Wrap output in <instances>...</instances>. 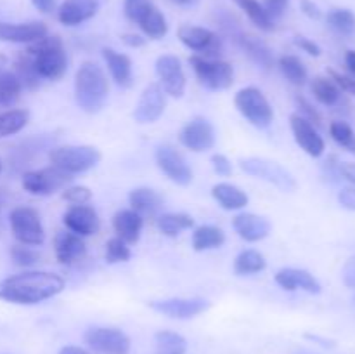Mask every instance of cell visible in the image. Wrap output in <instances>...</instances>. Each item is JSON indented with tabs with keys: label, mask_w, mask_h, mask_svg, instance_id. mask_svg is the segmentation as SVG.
Segmentation results:
<instances>
[{
	"label": "cell",
	"mask_w": 355,
	"mask_h": 354,
	"mask_svg": "<svg viewBox=\"0 0 355 354\" xmlns=\"http://www.w3.org/2000/svg\"><path fill=\"white\" fill-rule=\"evenodd\" d=\"M153 6H155V3H153V0H125L123 14L128 21H132V23H137V21L141 19L142 14H144L146 10Z\"/></svg>",
	"instance_id": "44"
},
{
	"label": "cell",
	"mask_w": 355,
	"mask_h": 354,
	"mask_svg": "<svg viewBox=\"0 0 355 354\" xmlns=\"http://www.w3.org/2000/svg\"><path fill=\"white\" fill-rule=\"evenodd\" d=\"M49 35L47 24L42 21H26V23H6L0 21V42L10 44H33Z\"/></svg>",
	"instance_id": "19"
},
{
	"label": "cell",
	"mask_w": 355,
	"mask_h": 354,
	"mask_svg": "<svg viewBox=\"0 0 355 354\" xmlns=\"http://www.w3.org/2000/svg\"><path fill=\"white\" fill-rule=\"evenodd\" d=\"M139 28H141L142 33L146 35L151 40H162L166 33H168V23H166V17L162 10L156 6L149 7L144 14L141 16V19L137 21Z\"/></svg>",
	"instance_id": "29"
},
{
	"label": "cell",
	"mask_w": 355,
	"mask_h": 354,
	"mask_svg": "<svg viewBox=\"0 0 355 354\" xmlns=\"http://www.w3.org/2000/svg\"><path fill=\"white\" fill-rule=\"evenodd\" d=\"M239 167L248 176L267 180V183L274 184V186L279 187L284 193H293L297 189V179L293 177V174L284 169L281 163L272 162V160L248 156V158L239 160Z\"/></svg>",
	"instance_id": "6"
},
{
	"label": "cell",
	"mask_w": 355,
	"mask_h": 354,
	"mask_svg": "<svg viewBox=\"0 0 355 354\" xmlns=\"http://www.w3.org/2000/svg\"><path fill=\"white\" fill-rule=\"evenodd\" d=\"M340 174H342L343 179H347L355 186V163L342 162V165H340Z\"/></svg>",
	"instance_id": "56"
},
{
	"label": "cell",
	"mask_w": 355,
	"mask_h": 354,
	"mask_svg": "<svg viewBox=\"0 0 355 354\" xmlns=\"http://www.w3.org/2000/svg\"><path fill=\"white\" fill-rule=\"evenodd\" d=\"M234 104L239 113L252 125L259 128L270 127L274 120V110L266 94L257 87H245L234 96Z\"/></svg>",
	"instance_id": "7"
},
{
	"label": "cell",
	"mask_w": 355,
	"mask_h": 354,
	"mask_svg": "<svg viewBox=\"0 0 355 354\" xmlns=\"http://www.w3.org/2000/svg\"><path fill=\"white\" fill-rule=\"evenodd\" d=\"M288 3H290V0H266L263 9H266L267 16L276 23V19H279V17L286 12Z\"/></svg>",
	"instance_id": "49"
},
{
	"label": "cell",
	"mask_w": 355,
	"mask_h": 354,
	"mask_svg": "<svg viewBox=\"0 0 355 354\" xmlns=\"http://www.w3.org/2000/svg\"><path fill=\"white\" fill-rule=\"evenodd\" d=\"M300 9L302 12L307 17H311V19H321L322 17V10L319 9L318 3L312 2V0H300Z\"/></svg>",
	"instance_id": "53"
},
{
	"label": "cell",
	"mask_w": 355,
	"mask_h": 354,
	"mask_svg": "<svg viewBox=\"0 0 355 354\" xmlns=\"http://www.w3.org/2000/svg\"><path fill=\"white\" fill-rule=\"evenodd\" d=\"M354 302H355V298H354Z\"/></svg>",
	"instance_id": "64"
},
{
	"label": "cell",
	"mask_w": 355,
	"mask_h": 354,
	"mask_svg": "<svg viewBox=\"0 0 355 354\" xmlns=\"http://www.w3.org/2000/svg\"><path fill=\"white\" fill-rule=\"evenodd\" d=\"M345 66L352 75H355V51L345 52Z\"/></svg>",
	"instance_id": "58"
},
{
	"label": "cell",
	"mask_w": 355,
	"mask_h": 354,
	"mask_svg": "<svg viewBox=\"0 0 355 354\" xmlns=\"http://www.w3.org/2000/svg\"><path fill=\"white\" fill-rule=\"evenodd\" d=\"M307 339L314 340V342H318L319 346L322 347H328V349H331V347L336 346L335 340H329V339H324V337H319V335H307Z\"/></svg>",
	"instance_id": "57"
},
{
	"label": "cell",
	"mask_w": 355,
	"mask_h": 354,
	"mask_svg": "<svg viewBox=\"0 0 355 354\" xmlns=\"http://www.w3.org/2000/svg\"><path fill=\"white\" fill-rule=\"evenodd\" d=\"M170 2L175 3V6H194L198 0H170Z\"/></svg>",
	"instance_id": "61"
},
{
	"label": "cell",
	"mask_w": 355,
	"mask_h": 354,
	"mask_svg": "<svg viewBox=\"0 0 355 354\" xmlns=\"http://www.w3.org/2000/svg\"><path fill=\"white\" fill-rule=\"evenodd\" d=\"M329 134H331L333 141H335L336 144L342 146L343 149H347V151L355 155V130L347 124V121H331V125H329Z\"/></svg>",
	"instance_id": "41"
},
{
	"label": "cell",
	"mask_w": 355,
	"mask_h": 354,
	"mask_svg": "<svg viewBox=\"0 0 355 354\" xmlns=\"http://www.w3.org/2000/svg\"><path fill=\"white\" fill-rule=\"evenodd\" d=\"M234 40L236 44H238V47L241 49V51L245 52V54L248 56L255 65L262 66V68L266 69L272 68L276 59H274L272 51H270V47L266 44V42L260 40V38L255 37V35L243 33V31H239V33L236 35Z\"/></svg>",
	"instance_id": "25"
},
{
	"label": "cell",
	"mask_w": 355,
	"mask_h": 354,
	"mask_svg": "<svg viewBox=\"0 0 355 354\" xmlns=\"http://www.w3.org/2000/svg\"><path fill=\"white\" fill-rule=\"evenodd\" d=\"M0 174H2V162H0Z\"/></svg>",
	"instance_id": "63"
},
{
	"label": "cell",
	"mask_w": 355,
	"mask_h": 354,
	"mask_svg": "<svg viewBox=\"0 0 355 354\" xmlns=\"http://www.w3.org/2000/svg\"><path fill=\"white\" fill-rule=\"evenodd\" d=\"M71 174L51 165L45 167V169L24 172L21 184H23V189L28 191L30 194H35V196H49V194H54L58 191H62L64 187H68V184H71Z\"/></svg>",
	"instance_id": "9"
},
{
	"label": "cell",
	"mask_w": 355,
	"mask_h": 354,
	"mask_svg": "<svg viewBox=\"0 0 355 354\" xmlns=\"http://www.w3.org/2000/svg\"><path fill=\"white\" fill-rule=\"evenodd\" d=\"M62 198L71 205H87L92 200V191L87 186H68L62 189Z\"/></svg>",
	"instance_id": "45"
},
{
	"label": "cell",
	"mask_w": 355,
	"mask_h": 354,
	"mask_svg": "<svg viewBox=\"0 0 355 354\" xmlns=\"http://www.w3.org/2000/svg\"><path fill=\"white\" fill-rule=\"evenodd\" d=\"M54 252L59 264L73 266L80 262L87 253V245L82 236L71 231H58L54 236Z\"/></svg>",
	"instance_id": "21"
},
{
	"label": "cell",
	"mask_w": 355,
	"mask_h": 354,
	"mask_svg": "<svg viewBox=\"0 0 355 354\" xmlns=\"http://www.w3.org/2000/svg\"><path fill=\"white\" fill-rule=\"evenodd\" d=\"M6 201H7L6 193H2V191H0V229H2V210H3V205H6Z\"/></svg>",
	"instance_id": "60"
},
{
	"label": "cell",
	"mask_w": 355,
	"mask_h": 354,
	"mask_svg": "<svg viewBox=\"0 0 355 354\" xmlns=\"http://www.w3.org/2000/svg\"><path fill=\"white\" fill-rule=\"evenodd\" d=\"M338 203L347 210L355 212V186H347L340 189Z\"/></svg>",
	"instance_id": "51"
},
{
	"label": "cell",
	"mask_w": 355,
	"mask_h": 354,
	"mask_svg": "<svg viewBox=\"0 0 355 354\" xmlns=\"http://www.w3.org/2000/svg\"><path fill=\"white\" fill-rule=\"evenodd\" d=\"M234 3L262 31H272L276 28V23L267 16L266 9H263V3H260L259 0H234Z\"/></svg>",
	"instance_id": "35"
},
{
	"label": "cell",
	"mask_w": 355,
	"mask_h": 354,
	"mask_svg": "<svg viewBox=\"0 0 355 354\" xmlns=\"http://www.w3.org/2000/svg\"><path fill=\"white\" fill-rule=\"evenodd\" d=\"M101 155L96 146L89 144H66L52 148L49 153V160L54 167L64 170L68 174H82L92 170L99 165Z\"/></svg>",
	"instance_id": "4"
},
{
	"label": "cell",
	"mask_w": 355,
	"mask_h": 354,
	"mask_svg": "<svg viewBox=\"0 0 355 354\" xmlns=\"http://www.w3.org/2000/svg\"><path fill=\"white\" fill-rule=\"evenodd\" d=\"M267 267V260L263 257V253H260L259 250H243L238 253V257L234 259V273L238 276H250V274L262 273Z\"/></svg>",
	"instance_id": "33"
},
{
	"label": "cell",
	"mask_w": 355,
	"mask_h": 354,
	"mask_svg": "<svg viewBox=\"0 0 355 354\" xmlns=\"http://www.w3.org/2000/svg\"><path fill=\"white\" fill-rule=\"evenodd\" d=\"M149 307L172 319H193L211 307V302L203 297H172L151 301Z\"/></svg>",
	"instance_id": "12"
},
{
	"label": "cell",
	"mask_w": 355,
	"mask_h": 354,
	"mask_svg": "<svg viewBox=\"0 0 355 354\" xmlns=\"http://www.w3.org/2000/svg\"><path fill=\"white\" fill-rule=\"evenodd\" d=\"M276 283L279 285L283 290L295 292V290H304L309 294H321L322 287L318 281V278L312 273L305 269H298V267H283L276 273L274 276Z\"/></svg>",
	"instance_id": "23"
},
{
	"label": "cell",
	"mask_w": 355,
	"mask_h": 354,
	"mask_svg": "<svg viewBox=\"0 0 355 354\" xmlns=\"http://www.w3.org/2000/svg\"><path fill=\"white\" fill-rule=\"evenodd\" d=\"M311 92L324 106H335L342 96V90L338 89V85L329 76L322 75L314 76L311 80Z\"/></svg>",
	"instance_id": "34"
},
{
	"label": "cell",
	"mask_w": 355,
	"mask_h": 354,
	"mask_svg": "<svg viewBox=\"0 0 355 354\" xmlns=\"http://www.w3.org/2000/svg\"><path fill=\"white\" fill-rule=\"evenodd\" d=\"M225 243V233L217 226H198L193 231V248L196 252L220 248Z\"/></svg>",
	"instance_id": "30"
},
{
	"label": "cell",
	"mask_w": 355,
	"mask_h": 354,
	"mask_svg": "<svg viewBox=\"0 0 355 354\" xmlns=\"http://www.w3.org/2000/svg\"><path fill=\"white\" fill-rule=\"evenodd\" d=\"M83 340L97 354H128L132 347L130 337L113 326H92L85 332Z\"/></svg>",
	"instance_id": "10"
},
{
	"label": "cell",
	"mask_w": 355,
	"mask_h": 354,
	"mask_svg": "<svg viewBox=\"0 0 355 354\" xmlns=\"http://www.w3.org/2000/svg\"><path fill=\"white\" fill-rule=\"evenodd\" d=\"M342 280L347 288L355 290V255L350 257L342 269Z\"/></svg>",
	"instance_id": "52"
},
{
	"label": "cell",
	"mask_w": 355,
	"mask_h": 354,
	"mask_svg": "<svg viewBox=\"0 0 355 354\" xmlns=\"http://www.w3.org/2000/svg\"><path fill=\"white\" fill-rule=\"evenodd\" d=\"M103 58L106 61L107 69H110L111 78L114 83L123 89H128L134 83V73H132V59L123 52H118L111 47L103 49Z\"/></svg>",
	"instance_id": "26"
},
{
	"label": "cell",
	"mask_w": 355,
	"mask_h": 354,
	"mask_svg": "<svg viewBox=\"0 0 355 354\" xmlns=\"http://www.w3.org/2000/svg\"><path fill=\"white\" fill-rule=\"evenodd\" d=\"M35 9L42 14H51L55 10V6H58V0H31Z\"/></svg>",
	"instance_id": "55"
},
{
	"label": "cell",
	"mask_w": 355,
	"mask_h": 354,
	"mask_svg": "<svg viewBox=\"0 0 355 354\" xmlns=\"http://www.w3.org/2000/svg\"><path fill=\"white\" fill-rule=\"evenodd\" d=\"M30 121L28 110H9L0 113V139L23 130Z\"/></svg>",
	"instance_id": "37"
},
{
	"label": "cell",
	"mask_w": 355,
	"mask_h": 354,
	"mask_svg": "<svg viewBox=\"0 0 355 354\" xmlns=\"http://www.w3.org/2000/svg\"><path fill=\"white\" fill-rule=\"evenodd\" d=\"M120 38L121 42L130 49H141L146 45V38L139 33H123Z\"/></svg>",
	"instance_id": "54"
},
{
	"label": "cell",
	"mask_w": 355,
	"mask_h": 354,
	"mask_svg": "<svg viewBox=\"0 0 355 354\" xmlns=\"http://www.w3.org/2000/svg\"><path fill=\"white\" fill-rule=\"evenodd\" d=\"M156 75L159 78V87L165 94L172 97H182L186 92L187 78L182 62L177 56L163 54L156 59Z\"/></svg>",
	"instance_id": "14"
},
{
	"label": "cell",
	"mask_w": 355,
	"mask_h": 354,
	"mask_svg": "<svg viewBox=\"0 0 355 354\" xmlns=\"http://www.w3.org/2000/svg\"><path fill=\"white\" fill-rule=\"evenodd\" d=\"M14 73L19 78V82L23 83V89L26 87V89L35 90L40 85V75L35 69L33 58L26 51L17 56L16 62H14Z\"/></svg>",
	"instance_id": "36"
},
{
	"label": "cell",
	"mask_w": 355,
	"mask_h": 354,
	"mask_svg": "<svg viewBox=\"0 0 355 354\" xmlns=\"http://www.w3.org/2000/svg\"><path fill=\"white\" fill-rule=\"evenodd\" d=\"M166 108L165 90L159 87V83H149L142 90L137 104H135L134 118L137 124H153L163 115Z\"/></svg>",
	"instance_id": "16"
},
{
	"label": "cell",
	"mask_w": 355,
	"mask_h": 354,
	"mask_svg": "<svg viewBox=\"0 0 355 354\" xmlns=\"http://www.w3.org/2000/svg\"><path fill=\"white\" fill-rule=\"evenodd\" d=\"M59 354H90L89 351H85L83 347L78 346H66L59 351Z\"/></svg>",
	"instance_id": "59"
},
{
	"label": "cell",
	"mask_w": 355,
	"mask_h": 354,
	"mask_svg": "<svg viewBox=\"0 0 355 354\" xmlns=\"http://www.w3.org/2000/svg\"><path fill=\"white\" fill-rule=\"evenodd\" d=\"M328 75L329 78L333 80V82L338 85V89L342 90V92H347L350 94V96H355V78L350 75H345V73L342 71H336V69L329 68L328 69Z\"/></svg>",
	"instance_id": "47"
},
{
	"label": "cell",
	"mask_w": 355,
	"mask_h": 354,
	"mask_svg": "<svg viewBox=\"0 0 355 354\" xmlns=\"http://www.w3.org/2000/svg\"><path fill=\"white\" fill-rule=\"evenodd\" d=\"M194 75L203 87L210 90H227L234 83V68L224 59H210L194 54L189 58Z\"/></svg>",
	"instance_id": "5"
},
{
	"label": "cell",
	"mask_w": 355,
	"mask_h": 354,
	"mask_svg": "<svg viewBox=\"0 0 355 354\" xmlns=\"http://www.w3.org/2000/svg\"><path fill=\"white\" fill-rule=\"evenodd\" d=\"M297 106H298V111H300L298 115H302L305 120L311 121L314 127H321V125H322L321 113H319V111L315 110V108L312 106V104L309 103L307 99H305V97H300V96L297 97Z\"/></svg>",
	"instance_id": "46"
},
{
	"label": "cell",
	"mask_w": 355,
	"mask_h": 354,
	"mask_svg": "<svg viewBox=\"0 0 355 354\" xmlns=\"http://www.w3.org/2000/svg\"><path fill=\"white\" fill-rule=\"evenodd\" d=\"M64 278L51 271H24L0 280V301L33 305L64 290Z\"/></svg>",
	"instance_id": "1"
},
{
	"label": "cell",
	"mask_w": 355,
	"mask_h": 354,
	"mask_svg": "<svg viewBox=\"0 0 355 354\" xmlns=\"http://www.w3.org/2000/svg\"><path fill=\"white\" fill-rule=\"evenodd\" d=\"M194 226L193 215L186 212H166L158 217V229L168 238H175L180 233Z\"/></svg>",
	"instance_id": "31"
},
{
	"label": "cell",
	"mask_w": 355,
	"mask_h": 354,
	"mask_svg": "<svg viewBox=\"0 0 355 354\" xmlns=\"http://www.w3.org/2000/svg\"><path fill=\"white\" fill-rule=\"evenodd\" d=\"M211 196L224 210H241L248 205L250 198L241 187L231 183H218L211 187Z\"/></svg>",
	"instance_id": "27"
},
{
	"label": "cell",
	"mask_w": 355,
	"mask_h": 354,
	"mask_svg": "<svg viewBox=\"0 0 355 354\" xmlns=\"http://www.w3.org/2000/svg\"><path fill=\"white\" fill-rule=\"evenodd\" d=\"M155 340L159 354H184L187 349L186 339L173 330H159Z\"/></svg>",
	"instance_id": "38"
},
{
	"label": "cell",
	"mask_w": 355,
	"mask_h": 354,
	"mask_svg": "<svg viewBox=\"0 0 355 354\" xmlns=\"http://www.w3.org/2000/svg\"><path fill=\"white\" fill-rule=\"evenodd\" d=\"M156 165L168 177L172 183L179 186H189L193 183V170L187 165V160L182 153L172 144H159L155 153Z\"/></svg>",
	"instance_id": "13"
},
{
	"label": "cell",
	"mask_w": 355,
	"mask_h": 354,
	"mask_svg": "<svg viewBox=\"0 0 355 354\" xmlns=\"http://www.w3.org/2000/svg\"><path fill=\"white\" fill-rule=\"evenodd\" d=\"M110 96L106 71L94 61H83L75 75V101L85 113H99Z\"/></svg>",
	"instance_id": "2"
},
{
	"label": "cell",
	"mask_w": 355,
	"mask_h": 354,
	"mask_svg": "<svg viewBox=\"0 0 355 354\" xmlns=\"http://www.w3.org/2000/svg\"><path fill=\"white\" fill-rule=\"evenodd\" d=\"M179 142L184 148L194 153L208 151L215 146V128L210 120L203 117H194L187 121L179 132Z\"/></svg>",
	"instance_id": "15"
},
{
	"label": "cell",
	"mask_w": 355,
	"mask_h": 354,
	"mask_svg": "<svg viewBox=\"0 0 355 354\" xmlns=\"http://www.w3.org/2000/svg\"><path fill=\"white\" fill-rule=\"evenodd\" d=\"M40 78L58 82L68 71V54L59 35H45L26 49Z\"/></svg>",
	"instance_id": "3"
},
{
	"label": "cell",
	"mask_w": 355,
	"mask_h": 354,
	"mask_svg": "<svg viewBox=\"0 0 355 354\" xmlns=\"http://www.w3.org/2000/svg\"><path fill=\"white\" fill-rule=\"evenodd\" d=\"M21 92H23V83L19 82L16 73L0 69V96H2L6 106L16 103L19 99Z\"/></svg>",
	"instance_id": "40"
},
{
	"label": "cell",
	"mask_w": 355,
	"mask_h": 354,
	"mask_svg": "<svg viewBox=\"0 0 355 354\" xmlns=\"http://www.w3.org/2000/svg\"><path fill=\"white\" fill-rule=\"evenodd\" d=\"M177 37L191 51L210 59H220L222 40L215 31L194 24H182L177 30Z\"/></svg>",
	"instance_id": "11"
},
{
	"label": "cell",
	"mask_w": 355,
	"mask_h": 354,
	"mask_svg": "<svg viewBox=\"0 0 355 354\" xmlns=\"http://www.w3.org/2000/svg\"><path fill=\"white\" fill-rule=\"evenodd\" d=\"M128 201L132 205V210L139 215H155L162 210L163 198L158 191L151 187H135L128 194Z\"/></svg>",
	"instance_id": "28"
},
{
	"label": "cell",
	"mask_w": 355,
	"mask_h": 354,
	"mask_svg": "<svg viewBox=\"0 0 355 354\" xmlns=\"http://www.w3.org/2000/svg\"><path fill=\"white\" fill-rule=\"evenodd\" d=\"M211 167H214L215 174L220 177H231L232 174V163L231 160L227 158L225 155H222V153H215L214 156H211Z\"/></svg>",
	"instance_id": "48"
},
{
	"label": "cell",
	"mask_w": 355,
	"mask_h": 354,
	"mask_svg": "<svg viewBox=\"0 0 355 354\" xmlns=\"http://www.w3.org/2000/svg\"><path fill=\"white\" fill-rule=\"evenodd\" d=\"M0 106H6V103H3V99H2V96H0Z\"/></svg>",
	"instance_id": "62"
},
{
	"label": "cell",
	"mask_w": 355,
	"mask_h": 354,
	"mask_svg": "<svg viewBox=\"0 0 355 354\" xmlns=\"http://www.w3.org/2000/svg\"><path fill=\"white\" fill-rule=\"evenodd\" d=\"M326 21L333 31L343 37H349L355 31V14L350 9H331Z\"/></svg>",
	"instance_id": "39"
},
{
	"label": "cell",
	"mask_w": 355,
	"mask_h": 354,
	"mask_svg": "<svg viewBox=\"0 0 355 354\" xmlns=\"http://www.w3.org/2000/svg\"><path fill=\"white\" fill-rule=\"evenodd\" d=\"M10 259L19 267H31L40 262V253L37 250L30 248L28 245H14L10 248Z\"/></svg>",
	"instance_id": "43"
},
{
	"label": "cell",
	"mask_w": 355,
	"mask_h": 354,
	"mask_svg": "<svg viewBox=\"0 0 355 354\" xmlns=\"http://www.w3.org/2000/svg\"><path fill=\"white\" fill-rule=\"evenodd\" d=\"M99 9L101 0H64L58 9V19L64 26H78L92 19Z\"/></svg>",
	"instance_id": "22"
},
{
	"label": "cell",
	"mask_w": 355,
	"mask_h": 354,
	"mask_svg": "<svg viewBox=\"0 0 355 354\" xmlns=\"http://www.w3.org/2000/svg\"><path fill=\"white\" fill-rule=\"evenodd\" d=\"M277 68L281 69L284 78L293 85H304L309 80V71L305 62L298 56L284 54L277 59Z\"/></svg>",
	"instance_id": "32"
},
{
	"label": "cell",
	"mask_w": 355,
	"mask_h": 354,
	"mask_svg": "<svg viewBox=\"0 0 355 354\" xmlns=\"http://www.w3.org/2000/svg\"><path fill=\"white\" fill-rule=\"evenodd\" d=\"M232 228L238 233L239 238H243L245 242L255 243L262 242L270 235L272 224H270L269 219L262 217V215L252 214V212H241V214L234 215V219H232Z\"/></svg>",
	"instance_id": "20"
},
{
	"label": "cell",
	"mask_w": 355,
	"mask_h": 354,
	"mask_svg": "<svg viewBox=\"0 0 355 354\" xmlns=\"http://www.w3.org/2000/svg\"><path fill=\"white\" fill-rule=\"evenodd\" d=\"M9 224L12 236L28 246H40L45 242V229L38 212L31 207H16L10 210Z\"/></svg>",
	"instance_id": "8"
},
{
	"label": "cell",
	"mask_w": 355,
	"mask_h": 354,
	"mask_svg": "<svg viewBox=\"0 0 355 354\" xmlns=\"http://www.w3.org/2000/svg\"><path fill=\"white\" fill-rule=\"evenodd\" d=\"M130 257H132V250L123 239H120L118 236L107 239L106 248H104V259H106L107 264L128 262Z\"/></svg>",
	"instance_id": "42"
},
{
	"label": "cell",
	"mask_w": 355,
	"mask_h": 354,
	"mask_svg": "<svg viewBox=\"0 0 355 354\" xmlns=\"http://www.w3.org/2000/svg\"><path fill=\"white\" fill-rule=\"evenodd\" d=\"M293 42L298 49H302L304 52H307V54L312 56V58H319V56L322 54L321 47H319L314 40L304 37V35H297V37L293 38Z\"/></svg>",
	"instance_id": "50"
},
{
	"label": "cell",
	"mask_w": 355,
	"mask_h": 354,
	"mask_svg": "<svg viewBox=\"0 0 355 354\" xmlns=\"http://www.w3.org/2000/svg\"><path fill=\"white\" fill-rule=\"evenodd\" d=\"M144 219L132 208H123L113 215V229L120 239L127 245H135L141 239Z\"/></svg>",
	"instance_id": "24"
},
{
	"label": "cell",
	"mask_w": 355,
	"mask_h": 354,
	"mask_svg": "<svg viewBox=\"0 0 355 354\" xmlns=\"http://www.w3.org/2000/svg\"><path fill=\"white\" fill-rule=\"evenodd\" d=\"M66 229L78 236H92L99 231L101 219L97 215L96 208L90 205H73L62 215Z\"/></svg>",
	"instance_id": "18"
},
{
	"label": "cell",
	"mask_w": 355,
	"mask_h": 354,
	"mask_svg": "<svg viewBox=\"0 0 355 354\" xmlns=\"http://www.w3.org/2000/svg\"><path fill=\"white\" fill-rule=\"evenodd\" d=\"M290 127L293 132V137L297 141V144L307 153L312 158H319L322 156L326 149L324 139L321 137V134L318 132V128L311 124L309 120H305L302 115L293 113L290 117Z\"/></svg>",
	"instance_id": "17"
}]
</instances>
